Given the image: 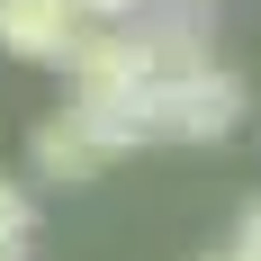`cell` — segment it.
Masks as SVG:
<instances>
[{
    "label": "cell",
    "mask_w": 261,
    "mask_h": 261,
    "mask_svg": "<svg viewBox=\"0 0 261 261\" xmlns=\"http://www.w3.org/2000/svg\"><path fill=\"white\" fill-rule=\"evenodd\" d=\"M126 153H144V117L117 108V99H63L45 126L27 135V171L36 180H63V189L108 180Z\"/></svg>",
    "instance_id": "obj_1"
},
{
    "label": "cell",
    "mask_w": 261,
    "mask_h": 261,
    "mask_svg": "<svg viewBox=\"0 0 261 261\" xmlns=\"http://www.w3.org/2000/svg\"><path fill=\"white\" fill-rule=\"evenodd\" d=\"M243 108H252V90L225 63H207V72H180L162 90H144L135 117H144V144H225L243 126Z\"/></svg>",
    "instance_id": "obj_2"
},
{
    "label": "cell",
    "mask_w": 261,
    "mask_h": 261,
    "mask_svg": "<svg viewBox=\"0 0 261 261\" xmlns=\"http://www.w3.org/2000/svg\"><path fill=\"white\" fill-rule=\"evenodd\" d=\"M81 9L72 0H0V54H18V63H54L63 72V54L81 45Z\"/></svg>",
    "instance_id": "obj_3"
},
{
    "label": "cell",
    "mask_w": 261,
    "mask_h": 261,
    "mask_svg": "<svg viewBox=\"0 0 261 261\" xmlns=\"http://www.w3.org/2000/svg\"><path fill=\"white\" fill-rule=\"evenodd\" d=\"M0 243H36V189L0 171Z\"/></svg>",
    "instance_id": "obj_4"
},
{
    "label": "cell",
    "mask_w": 261,
    "mask_h": 261,
    "mask_svg": "<svg viewBox=\"0 0 261 261\" xmlns=\"http://www.w3.org/2000/svg\"><path fill=\"white\" fill-rule=\"evenodd\" d=\"M225 243H234V252H243V261H261V198H252V207H243V216H234V234H225Z\"/></svg>",
    "instance_id": "obj_5"
},
{
    "label": "cell",
    "mask_w": 261,
    "mask_h": 261,
    "mask_svg": "<svg viewBox=\"0 0 261 261\" xmlns=\"http://www.w3.org/2000/svg\"><path fill=\"white\" fill-rule=\"evenodd\" d=\"M81 18H135V9H144V0H72Z\"/></svg>",
    "instance_id": "obj_6"
},
{
    "label": "cell",
    "mask_w": 261,
    "mask_h": 261,
    "mask_svg": "<svg viewBox=\"0 0 261 261\" xmlns=\"http://www.w3.org/2000/svg\"><path fill=\"white\" fill-rule=\"evenodd\" d=\"M198 261H243V252H234V243H216V252H198Z\"/></svg>",
    "instance_id": "obj_7"
},
{
    "label": "cell",
    "mask_w": 261,
    "mask_h": 261,
    "mask_svg": "<svg viewBox=\"0 0 261 261\" xmlns=\"http://www.w3.org/2000/svg\"><path fill=\"white\" fill-rule=\"evenodd\" d=\"M198 9H207V0H198Z\"/></svg>",
    "instance_id": "obj_8"
}]
</instances>
